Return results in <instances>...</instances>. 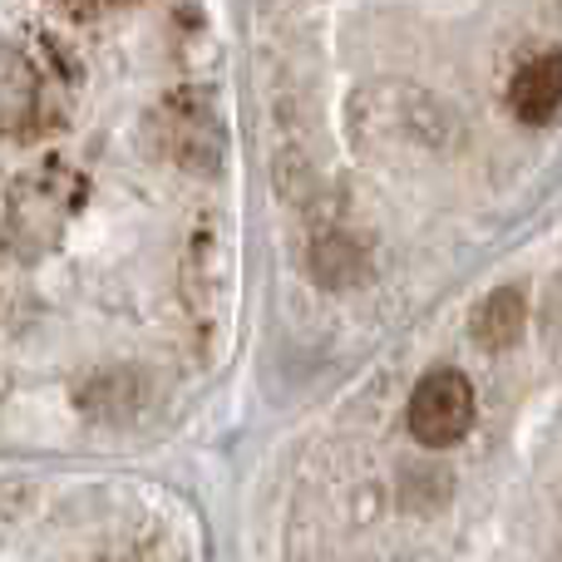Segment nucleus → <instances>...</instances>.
<instances>
[{"instance_id": "obj_1", "label": "nucleus", "mask_w": 562, "mask_h": 562, "mask_svg": "<svg viewBox=\"0 0 562 562\" xmlns=\"http://www.w3.org/2000/svg\"><path fill=\"white\" fill-rule=\"evenodd\" d=\"M79 203V178L65 164H45L30 173L0 178V243L30 252L45 247L65 227V217Z\"/></svg>"}, {"instance_id": "obj_2", "label": "nucleus", "mask_w": 562, "mask_h": 562, "mask_svg": "<svg viewBox=\"0 0 562 562\" xmlns=\"http://www.w3.org/2000/svg\"><path fill=\"white\" fill-rule=\"evenodd\" d=\"M154 138L173 164L193 168V173H217L227 154V124L217 114V104L203 89H173L164 104L154 109Z\"/></svg>"}, {"instance_id": "obj_3", "label": "nucleus", "mask_w": 562, "mask_h": 562, "mask_svg": "<svg viewBox=\"0 0 562 562\" xmlns=\"http://www.w3.org/2000/svg\"><path fill=\"white\" fill-rule=\"evenodd\" d=\"M65 119V89L20 45H0V138L45 134Z\"/></svg>"}, {"instance_id": "obj_4", "label": "nucleus", "mask_w": 562, "mask_h": 562, "mask_svg": "<svg viewBox=\"0 0 562 562\" xmlns=\"http://www.w3.org/2000/svg\"><path fill=\"white\" fill-rule=\"evenodd\" d=\"M474 409H479V400L464 370H429L415 385V395H409L405 419H409V435L425 449H449L469 435Z\"/></svg>"}, {"instance_id": "obj_5", "label": "nucleus", "mask_w": 562, "mask_h": 562, "mask_svg": "<svg viewBox=\"0 0 562 562\" xmlns=\"http://www.w3.org/2000/svg\"><path fill=\"white\" fill-rule=\"evenodd\" d=\"M508 104L524 124H548L562 109V49H543V55L524 59L508 85Z\"/></svg>"}, {"instance_id": "obj_6", "label": "nucleus", "mask_w": 562, "mask_h": 562, "mask_svg": "<svg viewBox=\"0 0 562 562\" xmlns=\"http://www.w3.org/2000/svg\"><path fill=\"white\" fill-rule=\"evenodd\" d=\"M528 326V301L518 286H498L479 301L474 311V340L484 350H508Z\"/></svg>"}]
</instances>
